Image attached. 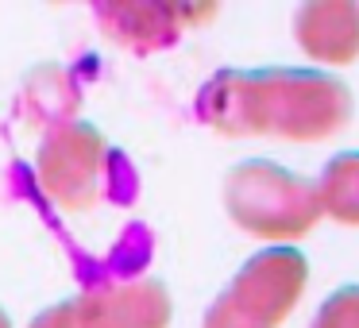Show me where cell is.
Returning <instances> with one entry per match:
<instances>
[{"instance_id": "10", "label": "cell", "mask_w": 359, "mask_h": 328, "mask_svg": "<svg viewBox=\"0 0 359 328\" xmlns=\"http://www.w3.org/2000/svg\"><path fill=\"white\" fill-rule=\"evenodd\" d=\"M309 328H359V286H344L317 309Z\"/></svg>"}, {"instance_id": "9", "label": "cell", "mask_w": 359, "mask_h": 328, "mask_svg": "<svg viewBox=\"0 0 359 328\" xmlns=\"http://www.w3.org/2000/svg\"><path fill=\"white\" fill-rule=\"evenodd\" d=\"M313 186H317L325 217H332L336 224L359 228V151H344V155L328 158Z\"/></svg>"}, {"instance_id": "6", "label": "cell", "mask_w": 359, "mask_h": 328, "mask_svg": "<svg viewBox=\"0 0 359 328\" xmlns=\"http://www.w3.org/2000/svg\"><path fill=\"white\" fill-rule=\"evenodd\" d=\"M212 12L217 8H209V4H163V0H109V4H93L101 32L116 47L132 50V55L170 50L189 24L209 20Z\"/></svg>"}, {"instance_id": "11", "label": "cell", "mask_w": 359, "mask_h": 328, "mask_svg": "<svg viewBox=\"0 0 359 328\" xmlns=\"http://www.w3.org/2000/svg\"><path fill=\"white\" fill-rule=\"evenodd\" d=\"M201 328H263V324H255L251 317H243L240 309H236L232 301H228L224 294L217 297V301L209 305V313H205V324Z\"/></svg>"}, {"instance_id": "1", "label": "cell", "mask_w": 359, "mask_h": 328, "mask_svg": "<svg viewBox=\"0 0 359 328\" xmlns=\"http://www.w3.org/2000/svg\"><path fill=\"white\" fill-rule=\"evenodd\" d=\"M197 120L220 135H274L320 143L351 120V89L320 70H220L194 101Z\"/></svg>"}, {"instance_id": "12", "label": "cell", "mask_w": 359, "mask_h": 328, "mask_svg": "<svg viewBox=\"0 0 359 328\" xmlns=\"http://www.w3.org/2000/svg\"><path fill=\"white\" fill-rule=\"evenodd\" d=\"M0 328H12V320H8V313L0 309Z\"/></svg>"}, {"instance_id": "5", "label": "cell", "mask_w": 359, "mask_h": 328, "mask_svg": "<svg viewBox=\"0 0 359 328\" xmlns=\"http://www.w3.org/2000/svg\"><path fill=\"white\" fill-rule=\"evenodd\" d=\"M305 282H309V263H305L302 251L266 247L240 266V274L224 289V297L255 324L278 328L294 313V305L302 301Z\"/></svg>"}, {"instance_id": "3", "label": "cell", "mask_w": 359, "mask_h": 328, "mask_svg": "<svg viewBox=\"0 0 359 328\" xmlns=\"http://www.w3.org/2000/svg\"><path fill=\"white\" fill-rule=\"evenodd\" d=\"M224 205L236 228L274 247H290L309 235L325 217L317 186L271 158H248L236 166L224 182Z\"/></svg>"}, {"instance_id": "4", "label": "cell", "mask_w": 359, "mask_h": 328, "mask_svg": "<svg viewBox=\"0 0 359 328\" xmlns=\"http://www.w3.org/2000/svg\"><path fill=\"white\" fill-rule=\"evenodd\" d=\"M170 294L155 278H132L93 286L74 301L50 305L32 320V328H166Z\"/></svg>"}, {"instance_id": "2", "label": "cell", "mask_w": 359, "mask_h": 328, "mask_svg": "<svg viewBox=\"0 0 359 328\" xmlns=\"http://www.w3.org/2000/svg\"><path fill=\"white\" fill-rule=\"evenodd\" d=\"M35 186L58 201L62 209H93L101 197L112 205H128L140 189L135 170L120 151H112L101 139L93 124H70L47 128L35 155Z\"/></svg>"}, {"instance_id": "7", "label": "cell", "mask_w": 359, "mask_h": 328, "mask_svg": "<svg viewBox=\"0 0 359 328\" xmlns=\"http://www.w3.org/2000/svg\"><path fill=\"white\" fill-rule=\"evenodd\" d=\"M294 39L313 62L348 66L359 58V4L317 0L302 4L294 16Z\"/></svg>"}, {"instance_id": "8", "label": "cell", "mask_w": 359, "mask_h": 328, "mask_svg": "<svg viewBox=\"0 0 359 328\" xmlns=\"http://www.w3.org/2000/svg\"><path fill=\"white\" fill-rule=\"evenodd\" d=\"M81 104V86H78V74L66 70V66H35L32 74L24 78L16 97V112L27 120V124H70L74 112Z\"/></svg>"}]
</instances>
